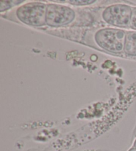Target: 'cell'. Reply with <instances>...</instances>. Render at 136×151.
Masks as SVG:
<instances>
[{
  "instance_id": "1",
  "label": "cell",
  "mask_w": 136,
  "mask_h": 151,
  "mask_svg": "<svg viewBox=\"0 0 136 151\" xmlns=\"http://www.w3.org/2000/svg\"><path fill=\"white\" fill-rule=\"evenodd\" d=\"M124 32L116 29H104L96 34V43L104 50L112 53H120L125 45Z\"/></svg>"
},
{
  "instance_id": "2",
  "label": "cell",
  "mask_w": 136,
  "mask_h": 151,
  "mask_svg": "<svg viewBox=\"0 0 136 151\" xmlns=\"http://www.w3.org/2000/svg\"><path fill=\"white\" fill-rule=\"evenodd\" d=\"M47 7L38 2L23 5L17 10V16L23 23L29 25L41 26L46 23Z\"/></svg>"
},
{
  "instance_id": "3",
  "label": "cell",
  "mask_w": 136,
  "mask_h": 151,
  "mask_svg": "<svg viewBox=\"0 0 136 151\" xmlns=\"http://www.w3.org/2000/svg\"><path fill=\"white\" fill-rule=\"evenodd\" d=\"M132 14V7L124 4L111 6L104 10L103 19L109 24L117 27H126L130 25Z\"/></svg>"
},
{
  "instance_id": "4",
  "label": "cell",
  "mask_w": 136,
  "mask_h": 151,
  "mask_svg": "<svg viewBox=\"0 0 136 151\" xmlns=\"http://www.w3.org/2000/svg\"><path fill=\"white\" fill-rule=\"evenodd\" d=\"M75 17V13L67 6L49 4L47 6L46 23L53 27L70 24Z\"/></svg>"
},
{
  "instance_id": "5",
  "label": "cell",
  "mask_w": 136,
  "mask_h": 151,
  "mask_svg": "<svg viewBox=\"0 0 136 151\" xmlns=\"http://www.w3.org/2000/svg\"><path fill=\"white\" fill-rule=\"evenodd\" d=\"M124 50L129 55L136 56V32H128L127 33Z\"/></svg>"
},
{
  "instance_id": "6",
  "label": "cell",
  "mask_w": 136,
  "mask_h": 151,
  "mask_svg": "<svg viewBox=\"0 0 136 151\" xmlns=\"http://www.w3.org/2000/svg\"><path fill=\"white\" fill-rule=\"evenodd\" d=\"M130 26L133 30L136 31V7L132 9V17H131Z\"/></svg>"
},
{
  "instance_id": "7",
  "label": "cell",
  "mask_w": 136,
  "mask_h": 151,
  "mask_svg": "<svg viewBox=\"0 0 136 151\" xmlns=\"http://www.w3.org/2000/svg\"><path fill=\"white\" fill-rule=\"evenodd\" d=\"M96 1H70V3L73 4H77V5H86V4H90L92 3H94Z\"/></svg>"
},
{
  "instance_id": "8",
  "label": "cell",
  "mask_w": 136,
  "mask_h": 151,
  "mask_svg": "<svg viewBox=\"0 0 136 151\" xmlns=\"http://www.w3.org/2000/svg\"><path fill=\"white\" fill-rule=\"evenodd\" d=\"M128 151H136V148H130V149L128 150Z\"/></svg>"
},
{
  "instance_id": "9",
  "label": "cell",
  "mask_w": 136,
  "mask_h": 151,
  "mask_svg": "<svg viewBox=\"0 0 136 151\" xmlns=\"http://www.w3.org/2000/svg\"><path fill=\"white\" fill-rule=\"evenodd\" d=\"M133 147L136 148V139H135V142H134V144H133Z\"/></svg>"
}]
</instances>
